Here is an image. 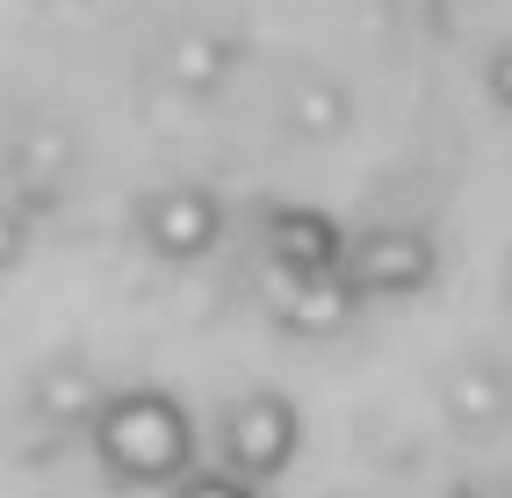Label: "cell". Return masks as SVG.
<instances>
[{
    "mask_svg": "<svg viewBox=\"0 0 512 498\" xmlns=\"http://www.w3.org/2000/svg\"><path fill=\"white\" fill-rule=\"evenodd\" d=\"M217 441H224V470H231L238 484H275V477L289 470V462H296L303 419H296L289 397L253 390V397H238V405L224 412Z\"/></svg>",
    "mask_w": 512,
    "mask_h": 498,
    "instance_id": "2",
    "label": "cell"
},
{
    "mask_svg": "<svg viewBox=\"0 0 512 498\" xmlns=\"http://www.w3.org/2000/svg\"><path fill=\"white\" fill-rule=\"evenodd\" d=\"M174 498H253V484H238L231 470H195Z\"/></svg>",
    "mask_w": 512,
    "mask_h": 498,
    "instance_id": "6",
    "label": "cell"
},
{
    "mask_svg": "<svg viewBox=\"0 0 512 498\" xmlns=\"http://www.w3.org/2000/svg\"><path fill=\"white\" fill-rule=\"evenodd\" d=\"M433 275V246L419 231H361L347 246V282L361 296H412Z\"/></svg>",
    "mask_w": 512,
    "mask_h": 498,
    "instance_id": "3",
    "label": "cell"
},
{
    "mask_svg": "<svg viewBox=\"0 0 512 498\" xmlns=\"http://www.w3.org/2000/svg\"><path fill=\"white\" fill-rule=\"evenodd\" d=\"M217 231H224V210H217V195L210 188H159L152 203H145V246L166 253V260H195V253H210L217 246Z\"/></svg>",
    "mask_w": 512,
    "mask_h": 498,
    "instance_id": "4",
    "label": "cell"
},
{
    "mask_svg": "<svg viewBox=\"0 0 512 498\" xmlns=\"http://www.w3.org/2000/svg\"><path fill=\"white\" fill-rule=\"evenodd\" d=\"M37 397H44V412H58V419H87V426L101 419V405H109V390H94L87 369H58V376H44Z\"/></svg>",
    "mask_w": 512,
    "mask_h": 498,
    "instance_id": "5",
    "label": "cell"
},
{
    "mask_svg": "<svg viewBox=\"0 0 512 498\" xmlns=\"http://www.w3.org/2000/svg\"><path fill=\"white\" fill-rule=\"evenodd\" d=\"M491 102H498V109H512V44L491 58Z\"/></svg>",
    "mask_w": 512,
    "mask_h": 498,
    "instance_id": "7",
    "label": "cell"
},
{
    "mask_svg": "<svg viewBox=\"0 0 512 498\" xmlns=\"http://www.w3.org/2000/svg\"><path fill=\"white\" fill-rule=\"evenodd\" d=\"M94 455L123 484L181 491L195 477V426L181 412V397H166V390H116L94 419Z\"/></svg>",
    "mask_w": 512,
    "mask_h": 498,
    "instance_id": "1",
    "label": "cell"
}]
</instances>
